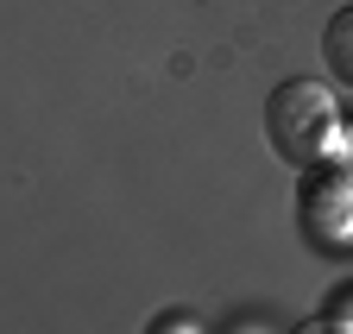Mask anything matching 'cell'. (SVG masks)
Returning a JSON list of instances; mask_svg holds the SVG:
<instances>
[{"label":"cell","mask_w":353,"mask_h":334,"mask_svg":"<svg viewBox=\"0 0 353 334\" xmlns=\"http://www.w3.org/2000/svg\"><path fill=\"white\" fill-rule=\"evenodd\" d=\"M265 139H272V152H278L284 164H296V171L328 164V152H334V139H341L334 95L322 89V82H309V76L278 82L272 101H265Z\"/></svg>","instance_id":"cell-1"},{"label":"cell","mask_w":353,"mask_h":334,"mask_svg":"<svg viewBox=\"0 0 353 334\" xmlns=\"http://www.w3.org/2000/svg\"><path fill=\"white\" fill-rule=\"evenodd\" d=\"M296 227L328 259L353 253V171H347V164H316V171H303Z\"/></svg>","instance_id":"cell-2"},{"label":"cell","mask_w":353,"mask_h":334,"mask_svg":"<svg viewBox=\"0 0 353 334\" xmlns=\"http://www.w3.org/2000/svg\"><path fill=\"white\" fill-rule=\"evenodd\" d=\"M322 57H328L334 82H347V89H353V7H341V13L322 25Z\"/></svg>","instance_id":"cell-3"},{"label":"cell","mask_w":353,"mask_h":334,"mask_svg":"<svg viewBox=\"0 0 353 334\" xmlns=\"http://www.w3.org/2000/svg\"><path fill=\"white\" fill-rule=\"evenodd\" d=\"M145 334H202V328H196V315H183V309H170V315H158V322H152Z\"/></svg>","instance_id":"cell-4"},{"label":"cell","mask_w":353,"mask_h":334,"mask_svg":"<svg viewBox=\"0 0 353 334\" xmlns=\"http://www.w3.org/2000/svg\"><path fill=\"white\" fill-rule=\"evenodd\" d=\"M296 334H353V322H347L341 309H328V315H316V322H303Z\"/></svg>","instance_id":"cell-5"}]
</instances>
